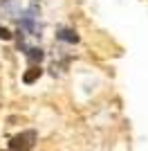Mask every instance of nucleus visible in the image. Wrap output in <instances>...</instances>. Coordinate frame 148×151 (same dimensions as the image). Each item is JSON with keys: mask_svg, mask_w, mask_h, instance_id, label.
Segmentation results:
<instances>
[{"mask_svg": "<svg viewBox=\"0 0 148 151\" xmlns=\"http://www.w3.org/2000/svg\"><path fill=\"white\" fill-rule=\"evenodd\" d=\"M34 142H36V131H25L11 138V151H31Z\"/></svg>", "mask_w": 148, "mask_h": 151, "instance_id": "obj_1", "label": "nucleus"}, {"mask_svg": "<svg viewBox=\"0 0 148 151\" xmlns=\"http://www.w3.org/2000/svg\"><path fill=\"white\" fill-rule=\"evenodd\" d=\"M41 75H43V70L38 68V65H31V68L27 70V72H25L23 81H25V83H34V81H36V79H38Z\"/></svg>", "mask_w": 148, "mask_h": 151, "instance_id": "obj_2", "label": "nucleus"}, {"mask_svg": "<svg viewBox=\"0 0 148 151\" xmlns=\"http://www.w3.org/2000/svg\"><path fill=\"white\" fill-rule=\"evenodd\" d=\"M58 38H61V41H68V43H76V41H79L76 32H72V29H61L58 32Z\"/></svg>", "mask_w": 148, "mask_h": 151, "instance_id": "obj_3", "label": "nucleus"}, {"mask_svg": "<svg viewBox=\"0 0 148 151\" xmlns=\"http://www.w3.org/2000/svg\"><path fill=\"white\" fill-rule=\"evenodd\" d=\"M27 59H29L31 63H41L43 61V52L38 50V47H31V50L27 52Z\"/></svg>", "mask_w": 148, "mask_h": 151, "instance_id": "obj_4", "label": "nucleus"}, {"mask_svg": "<svg viewBox=\"0 0 148 151\" xmlns=\"http://www.w3.org/2000/svg\"><path fill=\"white\" fill-rule=\"evenodd\" d=\"M0 38H2V41H9V38H11V32L7 29V27H2V25H0Z\"/></svg>", "mask_w": 148, "mask_h": 151, "instance_id": "obj_5", "label": "nucleus"}]
</instances>
